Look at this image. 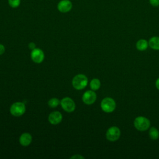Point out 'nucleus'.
<instances>
[{
    "label": "nucleus",
    "instance_id": "f257e3e1",
    "mask_svg": "<svg viewBox=\"0 0 159 159\" xmlns=\"http://www.w3.org/2000/svg\"><path fill=\"white\" fill-rule=\"evenodd\" d=\"M134 125L137 130L145 131L150 127V121L145 117L139 116L134 119Z\"/></svg>",
    "mask_w": 159,
    "mask_h": 159
},
{
    "label": "nucleus",
    "instance_id": "f03ea898",
    "mask_svg": "<svg viewBox=\"0 0 159 159\" xmlns=\"http://www.w3.org/2000/svg\"><path fill=\"white\" fill-rule=\"evenodd\" d=\"M88 81V78L84 75L78 74L72 80V85L76 89L81 90L87 86Z\"/></svg>",
    "mask_w": 159,
    "mask_h": 159
},
{
    "label": "nucleus",
    "instance_id": "7ed1b4c3",
    "mask_svg": "<svg viewBox=\"0 0 159 159\" xmlns=\"http://www.w3.org/2000/svg\"><path fill=\"white\" fill-rule=\"evenodd\" d=\"M116 107V104L115 101L109 97H106L104 98L101 102V107L102 110L107 113H110L113 112Z\"/></svg>",
    "mask_w": 159,
    "mask_h": 159
},
{
    "label": "nucleus",
    "instance_id": "20e7f679",
    "mask_svg": "<svg viewBox=\"0 0 159 159\" xmlns=\"http://www.w3.org/2000/svg\"><path fill=\"white\" fill-rule=\"evenodd\" d=\"M25 112V106L23 102H16L12 104L10 108L11 114L16 117H19Z\"/></svg>",
    "mask_w": 159,
    "mask_h": 159
},
{
    "label": "nucleus",
    "instance_id": "39448f33",
    "mask_svg": "<svg viewBox=\"0 0 159 159\" xmlns=\"http://www.w3.org/2000/svg\"><path fill=\"white\" fill-rule=\"evenodd\" d=\"M120 136V130L119 127L112 126L109 127L106 134V139L111 142H115L117 140Z\"/></svg>",
    "mask_w": 159,
    "mask_h": 159
},
{
    "label": "nucleus",
    "instance_id": "423d86ee",
    "mask_svg": "<svg viewBox=\"0 0 159 159\" xmlns=\"http://www.w3.org/2000/svg\"><path fill=\"white\" fill-rule=\"evenodd\" d=\"M60 104L61 107L68 112H71L74 111L76 107L74 101L69 97H65L63 98L60 101Z\"/></svg>",
    "mask_w": 159,
    "mask_h": 159
},
{
    "label": "nucleus",
    "instance_id": "0eeeda50",
    "mask_svg": "<svg viewBox=\"0 0 159 159\" xmlns=\"http://www.w3.org/2000/svg\"><path fill=\"white\" fill-rule=\"evenodd\" d=\"M96 94L93 90H88L84 93L82 96V100L87 105L93 104L96 99Z\"/></svg>",
    "mask_w": 159,
    "mask_h": 159
},
{
    "label": "nucleus",
    "instance_id": "6e6552de",
    "mask_svg": "<svg viewBox=\"0 0 159 159\" xmlns=\"http://www.w3.org/2000/svg\"><path fill=\"white\" fill-rule=\"evenodd\" d=\"M73 7V4L70 0H61L57 4L58 10L62 13L70 12Z\"/></svg>",
    "mask_w": 159,
    "mask_h": 159
},
{
    "label": "nucleus",
    "instance_id": "1a4fd4ad",
    "mask_svg": "<svg viewBox=\"0 0 159 159\" xmlns=\"http://www.w3.org/2000/svg\"><path fill=\"white\" fill-rule=\"evenodd\" d=\"M30 57L32 61L35 63H40L43 61L44 59V53L41 49L39 48H35L32 50L30 53Z\"/></svg>",
    "mask_w": 159,
    "mask_h": 159
},
{
    "label": "nucleus",
    "instance_id": "9d476101",
    "mask_svg": "<svg viewBox=\"0 0 159 159\" xmlns=\"http://www.w3.org/2000/svg\"><path fill=\"white\" fill-rule=\"evenodd\" d=\"M62 120V115L59 111H53L48 116V120L50 124L57 125L61 122Z\"/></svg>",
    "mask_w": 159,
    "mask_h": 159
},
{
    "label": "nucleus",
    "instance_id": "9b49d317",
    "mask_svg": "<svg viewBox=\"0 0 159 159\" xmlns=\"http://www.w3.org/2000/svg\"><path fill=\"white\" fill-rule=\"evenodd\" d=\"M32 140V135L27 132L22 134L19 138V142L22 146H28L30 144Z\"/></svg>",
    "mask_w": 159,
    "mask_h": 159
},
{
    "label": "nucleus",
    "instance_id": "f8f14e48",
    "mask_svg": "<svg viewBox=\"0 0 159 159\" xmlns=\"http://www.w3.org/2000/svg\"><path fill=\"white\" fill-rule=\"evenodd\" d=\"M148 46L155 50H159V37L154 36L150 39Z\"/></svg>",
    "mask_w": 159,
    "mask_h": 159
},
{
    "label": "nucleus",
    "instance_id": "ddd939ff",
    "mask_svg": "<svg viewBox=\"0 0 159 159\" xmlns=\"http://www.w3.org/2000/svg\"><path fill=\"white\" fill-rule=\"evenodd\" d=\"M135 46L139 51H145L148 47V42L145 39H140L137 42Z\"/></svg>",
    "mask_w": 159,
    "mask_h": 159
},
{
    "label": "nucleus",
    "instance_id": "4468645a",
    "mask_svg": "<svg viewBox=\"0 0 159 159\" xmlns=\"http://www.w3.org/2000/svg\"><path fill=\"white\" fill-rule=\"evenodd\" d=\"M148 135L152 140H155L159 137V132L156 127H152L149 130Z\"/></svg>",
    "mask_w": 159,
    "mask_h": 159
},
{
    "label": "nucleus",
    "instance_id": "2eb2a0df",
    "mask_svg": "<svg viewBox=\"0 0 159 159\" xmlns=\"http://www.w3.org/2000/svg\"><path fill=\"white\" fill-rule=\"evenodd\" d=\"M90 88L93 91H96L99 89L101 86V81L98 78L93 79L90 82Z\"/></svg>",
    "mask_w": 159,
    "mask_h": 159
},
{
    "label": "nucleus",
    "instance_id": "dca6fc26",
    "mask_svg": "<svg viewBox=\"0 0 159 159\" xmlns=\"http://www.w3.org/2000/svg\"><path fill=\"white\" fill-rule=\"evenodd\" d=\"M60 104V101L58 100V99L56 98H51L48 102V106L52 107V108H54L56 107L57 106H58V104Z\"/></svg>",
    "mask_w": 159,
    "mask_h": 159
},
{
    "label": "nucleus",
    "instance_id": "f3484780",
    "mask_svg": "<svg viewBox=\"0 0 159 159\" xmlns=\"http://www.w3.org/2000/svg\"><path fill=\"white\" fill-rule=\"evenodd\" d=\"M20 0H8V4L12 8H17L20 4Z\"/></svg>",
    "mask_w": 159,
    "mask_h": 159
},
{
    "label": "nucleus",
    "instance_id": "a211bd4d",
    "mask_svg": "<svg viewBox=\"0 0 159 159\" xmlns=\"http://www.w3.org/2000/svg\"><path fill=\"white\" fill-rule=\"evenodd\" d=\"M149 2L153 7H158L159 6V0H149Z\"/></svg>",
    "mask_w": 159,
    "mask_h": 159
},
{
    "label": "nucleus",
    "instance_id": "6ab92c4d",
    "mask_svg": "<svg viewBox=\"0 0 159 159\" xmlns=\"http://www.w3.org/2000/svg\"><path fill=\"white\" fill-rule=\"evenodd\" d=\"M4 52H5V47H4V46L0 43V55L3 54Z\"/></svg>",
    "mask_w": 159,
    "mask_h": 159
},
{
    "label": "nucleus",
    "instance_id": "aec40b11",
    "mask_svg": "<svg viewBox=\"0 0 159 159\" xmlns=\"http://www.w3.org/2000/svg\"><path fill=\"white\" fill-rule=\"evenodd\" d=\"M29 47L30 49H31L32 50L34 48H35V44L34 42H30L29 44Z\"/></svg>",
    "mask_w": 159,
    "mask_h": 159
},
{
    "label": "nucleus",
    "instance_id": "412c9836",
    "mask_svg": "<svg viewBox=\"0 0 159 159\" xmlns=\"http://www.w3.org/2000/svg\"><path fill=\"white\" fill-rule=\"evenodd\" d=\"M84 158V157H83V156H81V155H74V156H72L71 157V158Z\"/></svg>",
    "mask_w": 159,
    "mask_h": 159
},
{
    "label": "nucleus",
    "instance_id": "4be33fe9",
    "mask_svg": "<svg viewBox=\"0 0 159 159\" xmlns=\"http://www.w3.org/2000/svg\"><path fill=\"white\" fill-rule=\"evenodd\" d=\"M155 86H156V88L159 90V78H157V80L155 81Z\"/></svg>",
    "mask_w": 159,
    "mask_h": 159
}]
</instances>
